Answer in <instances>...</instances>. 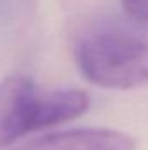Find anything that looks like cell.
<instances>
[{
  "mask_svg": "<svg viewBox=\"0 0 148 150\" xmlns=\"http://www.w3.org/2000/svg\"><path fill=\"white\" fill-rule=\"evenodd\" d=\"M73 61L80 75L105 89L148 84V42L120 26H96L75 40Z\"/></svg>",
  "mask_w": 148,
  "mask_h": 150,
  "instance_id": "1",
  "label": "cell"
},
{
  "mask_svg": "<svg viewBox=\"0 0 148 150\" xmlns=\"http://www.w3.org/2000/svg\"><path fill=\"white\" fill-rule=\"evenodd\" d=\"M42 129H45L44 91L35 80L21 74L0 80V150Z\"/></svg>",
  "mask_w": 148,
  "mask_h": 150,
  "instance_id": "2",
  "label": "cell"
},
{
  "mask_svg": "<svg viewBox=\"0 0 148 150\" xmlns=\"http://www.w3.org/2000/svg\"><path fill=\"white\" fill-rule=\"evenodd\" d=\"M134 136L108 127H75L35 138L16 150H136Z\"/></svg>",
  "mask_w": 148,
  "mask_h": 150,
  "instance_id": "3",
  "label": "cell"
},
{
  "mask_svg": "<svg viewBox=\"0 0 148 150\" xmlns=\"http://www.w3.org/2000/svg\"><path fill=\"white\" fill-rule=\"evenodd\" d=\"M122 7L131 19L148 23V0H122Z\"/></svg>",
  "mask_w": 148,
  "mask_h": 150,
  "instance_id": "4",
  "label": "cell"
}]
</instances>
